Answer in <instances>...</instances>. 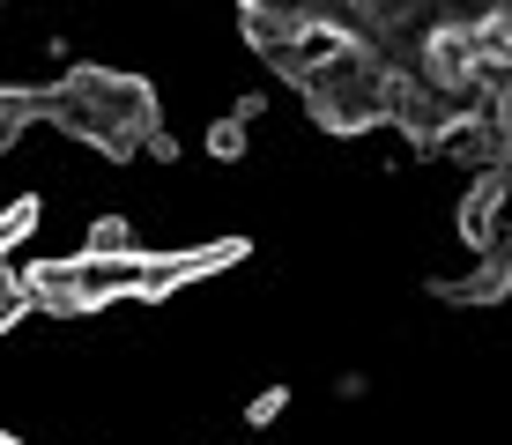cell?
Here are the masks:
<instances>
[{"instance_id": "1", "label": "cell", "mask_w": 512, "mask_h": 445, "mask_svg": "<svg viewBox=\"0 0 512 445\" xmlns=\"http://www.w3.org/2000/svg\"><path fill=\"white\" fill-rule=\"evenodd\" d=\"M45 127L90 141L97 156H134L141 141L164 127V112H156V89L141 75H119V67H75V75L45 82Z\"/></svg>"}, {"instance_id": "2", "label": "cell", "mask_w": 512, "mask_h": 445, "mask_svg": "<svg viewBox=\"0 0 512 445\" xmlns=\"http://www.w3.org/2000/svg\"><path fill=\"white\" fill-rule=\"evenodd\" d=\"M30 127H45V97H38V89L0 82V149H15Z\"/></svg>"}, {"instance_id": "3", "label": "cell", "mask_w": 512, "mask_h": 445, "mask_svg": "<svg viewBox=\"0 0 512 445\" xmlns=\"http://www.w3.org/2000/svg\"><path fill=\"white\" fill-rule=\"evenodd\" d=\"M30 312H38V297H30V275L0 260V334H8L15 319H30Z\"/></svg>"}, {"instance_id": "4", "label": "cell", "mask_w": 512, "mask_h": 445, "mask_svg": "<svg viewBox=\"0 0 512 445\" xmlns=\"http://www.w3.org/2000/svg\"><path fill=\"white\" fill-rule=\"evenodd\" d=\"M38 216H45V208H38V193H23V201H8V208H0V260H8L15 245H23L30 230H38Z\"/></svg>"}, {"instance_id": "5", "label": "cell", "mask_w": 512, "mask_h": 445, "mask_svg": "<svg viewBox=\"0 0 512 445\" xmlns=\"http://www.w3.org/2000/svg\"><path fill=\"white\" fill-rule=\"evenodd\" d=\"M82 253H141V238H134L127 216H97L90 238H82Z\"/></svg>"}, {"instance_id": "6", "label": "cell", "mask_w": 512, "mask_h": 445, "mask_svg": "<svg viewBox=\"0 0 512 445\" xmlns=\"http://www.w3.org/2000/svg\"><path fill=\"white\" fill-rule=\"evenodd\" d=\"M245 134H253V127H245V119H231V112H223L216 127H208V156H216V164H238V156H245Z\"/></svg>"}, {"instance_id": "7", "label": "cell", "mask_w": 512, "mask_h": 445, "mask_svg": "<svg viewBox=\"0 0 512 445\" xmlns=\"http://www.w3.org/2000/svg\"><path fill=\"white\" fill-rule=\"evenodd\" d=\"M282 408H290V386H260V394L245 401V431H268V423H282Z\"/></svg>"}, {"instance_id": "8", "label": "cell", "mask_w": 512, "mask_h": 445, "mask_svg": "<svg viewBox=\"0 0 512 445\" xmlns=\"http://www.w3.org/2000/svg\"><path fill=\"white\" fill-rule=\"evenodd\" d=\"M231 119H245V127H253V119H268V89H245V97L231 104Z\"/></svg>"}, {"instance_id": "9", "label": "cell", "mask_w": 512, "mask_h": 445, "mask_svg": "<svg viewBox=\"0 0 512 445\" xmlns=\"http://www.w3.org/2000/svg\"><path fill=\"white\" fill-rule=\"evenodd\" d=\"M372 394V379H364V371H342V379H334V401H364Z\"/></svg>"}, {"instance_id": "10", "label": "cell", "mask_w": 512, "mask_h": 445, "mask_svg": "<svg viewBox=\"0 0 512 445\" xmlns=\"http://www.w3.org/2000/svg\"><path fill=\"white\" fill-rule=\"evenodd\" d=\"M0 445H15V438H8V431H0Z\"/></svg>"}]
</instances>
